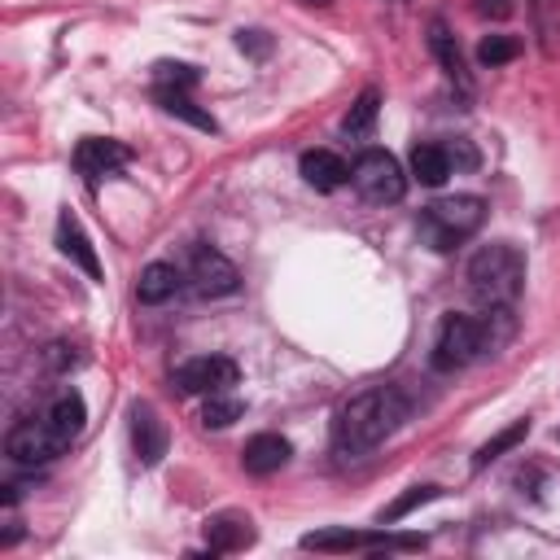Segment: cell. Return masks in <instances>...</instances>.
I'll use <instances>...</instances> for the list:
<instances>
[{
  "instance_id": "obj_1",
  "label": "cell",
  "mask_w": 560,
  "mask_h": 560,
  "mask_svg": "<svg viewBox=\"0 0 560 560\" xmlns=\"http://www.w3.org/2000/svg\"><path fill=\"white\" fill-rule=\"evenodd\" d=\"M402 420H407V398L394 385H376L368 394H354L337 411V424H332L337 455H363V451L381 446Z\"/></svg>"
},
{
  "instance_id": "obj_2",
  "label": "cell",
  "mask_w": 560,
  "mask_h": 560,
  "mask_svg": "<svg viewBox=\"0 0 560 560\" xmlns=\"http://www.w3.org/2000/svg\"><path fill=\"white\" fill-rule=\"evenodd\" d=\"M503 311H512V306H490L481 319H472V315H442L429 363H433L438 372H459V368H468L472 359L499 350V346L512 337V328H499V332H494V324H499Z\"/></svg>"
},
{
  "instance_id": "obj_3",
  "label": "cell",
  "mask_w": 560,
  "mask_h": 560,
  "mask_svg": "<svg viewBox=\"0 0 560 560\" xmlns=\"http://www.w3.org/2000/svg\"><path fill=\"white\" fill-rule=\"evenodd\" d=\"M525 289V254L512 241H490L468 262V293L477 306H512Z\"/></svg>"
},
{
  "instance_id": "obj_4",
  "label": "cell",
  "mask_w": 560,
  "mask_h": 560,
  "mask_svg": "<svg viewBox=\"0 0 560 560\" xmlns=\"http://www.w3.org/2000/svg\"><path fill=\"white\" fill-rule=\"evenodd\" d=\"M486 223V201L472 192H455V197H438L433 206H424L420 214V241L438 254L464 245L477 228Z\"/></svg>"
},
{
  "instance_id": "obj_5",
  "label": "cell",
  "mask_w": 560,
  "mask_h": 560,
  "mask_svg": "<svg viewBox=\"0 0 560 560\" xmlns=\"http://www.w3.org/2000/svg\"><path fill=\"white\" fill-rule=\"evenodd\" d=\"M350 184H354L359 197L372 201V206L402 201V192H407V175H402L398 158L385 153V149H363V153L354 158V166H350Z\"/></svg>"
},
{
  "instance_id": "obj_6",
  "label": "cell",
  "mask_w": 560,
  "mask_h": 560,
  "mask_svg": "<svg viewBox=\"0 0 560 560\" xmlns=\"http://www.w3.org/2000/svg\"><path fill=\"white\" fill-rule=\"evenodd\" d=\"M184 284L197 298H228L241 289V271L214 249V245H192L184 258Z\"/></svg>"
},
{
  "instance_id": "obj_7",
  "label": "cell",
  "mask_w": 560,
  "mask_h": 560,
  "mask_svg": "<svg viewBox=\"0 0 560 560\" xmlns=\"http://www.w3.org/2000/svg\"><path fill=\"white\" fill-rule=\"evenodd\" d=\"M306 551H407V547H424V538L416 534H359V529H315L302 534Z\"/></svg>"
},
{
  "instance_id": "obj_8",
  "label": "cell",
  "mask_w": 560,
  "mask_h": 560,
  "mask_svg": "<svg viewBox=\"0 0 560 560\" xmlns=\"http://www.w3.org/2000/svg\"><path fill=\"white\" fill-rule=\"evenodd\" d=\"M236 376L241 372L228 354H197V359H188L171 372V385L179 394H223V389L236 385Z\"/></svg>"
},
{
  "instance_id": "obj_9",
  "label": "cell",
  "mask_w": 560,
  "mask_h": 560,
  "mask_svg": "<svg viewBox=\"0 0 560 560\" xmlns=\"http://www.w3.org/2000/svg\"><path fill=\"white\" fill-rule=\"evenodd\" d=\"M61 451H66V446H61L57 433L44 424V416H31V420L13 424L9 438H4V455H9L13 464H26V468L48 464V459H57Z\"/></svg>"
},
{
  "instance_id": "obj_10",
  "label": "cell",
  "mask_w": 560,
  "mask_h": 560,
  "mask_svg": "<svg viewBox=\"0 0 560 560\" xmlns=\"http://www.w3.org/2000/svg\"><path fill=\"white\" fill-rule=\"evenodd\" d=\"M127 162H131V149H127L122 140H101V136H88V140H79V149H74V166H79L88 179L114 175V171H122Z\"/></svg>"
},
{
  "instance_id": "obj_11",
  "label": "cell",
  "mask_w": 560,
  "mask_h": 560,
  "mask_svg": "<svg viewBox=\"0 0 560 560\" xmlns=\"http://www.w3.org/2000/svg\"><path fill=\"white\" fill-rule=\"evenodd\" d=\"M166 442H171V433H166L162 416L149 402H136L131 407V451H136V459L140 464H158L166 455Z\"/></svg>"
},
{
  "instance_id": "obj_12",
  "label": "cell",
  "mask_w": 560,
  "mask_h": 560,
  "mask_svg": "<svg viewBox=\"0 0 560 560\" xmlns=\"http://www.w3.org/2000/svg\"><path fill=\"white\" fill-rule=\"evenodd\" d=\"M57 249H61L74 267H83V276H88V280H96V284H101V258H96V245L88 241V232L79 228V219H74L70 210L57 219Z\"/></svg>"
},
{
  "instance_id": "obj_13",
  "label": "cell",
  "mask_w": 560,
  "mask_h": 560,
  "mask_svg": "<svg viewBox=\"0 0 560 560\" xmlns=\"http://www.w3.org/2000/svg\"><path fill=\"white\" fill-rule=\"evenodd\" d=\"M289 455H293L289 438H280V433H254V438L245 442V451H241V464H245V472L267 477V472L284 468V464H289Z\"/></svg>"
},
{
  "instance_id": "obj_14",
  "label": "cell",
  "mask_w": 560,
  "mask_h": 560,
  "mask_svg": "<svg viewBox=\"0 0 560 560\" xmlns=\"http://www.w3.org/2000/svg\"><path fill=\"white\" fill-rule=\"evenodd\" d=\"M179 289H184V267H175V262H149V267L140 271V280H136V302L162 306V302H171Z\"/></svg>"
},
{
  "instance_id": "obj_15",
  "label": "cell",
  "mask_w": 560,
  "mask_h": 560,
  "mask_svg": "<svg viewBox=\"0 0 560 560\" xmlns=\"http://www.w3.org/2000/svg\"><path fill=\"white\" fill-rule=\"evenodd\" d=\"M39 416H44V424L57 433V442L70 446V442L83 433V416H88V411H83V398H79L74 389H61V394H52V402H48Z\"/></svg>"
},
{
  "instance_id": "obj_16",
  "label": "cell",
  "mask_w": 560,
  "mask_h": 560,
  "mask_svg": "<svg viewBox=\"0 0 560 560\" xmlns=\"http://www.w3.org/2000/svg\"><path fill=\"white\" fill-rule=\"evenodd\" d=\"M206 542H210V556H228V551H245L254 542V525L249 516H236V512H219L206 521Z\"/></svg>"
},
{
  "instance_id": "obj_17",
  "label": "cell",
  "mask_w": 560,
  "mask_h": 560,
  "mask_svg": "<svg viewBox=\"0 0 560 560\" xmlns=\"http://www.w3.org/2000/svg\"><path fill=\"white\" fill-rule=\"evenodd\" d=\"M302 179L315 188V192H337L346 179H350V166L337 158V153H328V149H311V153H302Z\"/></svg>"
},
{
  "instance_id": "obj_18",
  "label": "cell",
  "mask_w": 560,
  "mask_h": 560,
  "mask_svg": "<svg viewBox=\"0 0 560 560\" xmlns=\"http://www.w3.org/2000/svg\"><path fill=\"white\" fill-rule=\"evenodd\" d=\"M525 4H529V26H534L542 57H556L560 52V0H525Z\"/></svg>"
},
{
  "instance_id": "obj_19",
  "label": "cell",
  "mask_w": 560,
  "mask_h": 560,
  "mask_svg": "<svg viewBox=\"0 0 560 560\" xmlns=\"http://www.w3.org/2000/svg\"><path fill=\"white\" fill-rule=\"evenodd\" d=\"M429 48H433V57L442 61L446 79H451V83H459V92H468V74H464V57H459V44H455V35H451L442 22H433V26H429Z\"/></svg>"
},
{
  "instance_id": "obj_20",
  "label": "cell",
  "mask_w": 560,
  "mask_h": 560,
  "mask_svg": "<svg viewBox=\"0 0 560 560\" xmlns=\"http://www.w3.org/2000/svg\"><path fill=\"white\" fill-rule=\"evenodd\" d=\"M411 175H416L420 184H429V188L446 184V175H451V153H446V144H416V149H411Z\"/></svg>"
},
{
  "instance_id": "obj_21",
  "label": "cell",
  "mask_w": 560,
  "mask_h": 560,
  "mask_svg": "<svg viewBox=\"0 0 560 560\" xmlns=\"http://www.w3.org/2000/svg\"><path fill=\"white\" fill-rule=\"evenodd\" d=\"M158 96V105L166 109V114H175V118H184V122H192L197 131H219V122L206 114V109H197V101L184 92V88H158L153 92Z\"/></svg>"
},
{
  "instance_id": "obj_22",
  "label": "cell",
  "mask_w": 560,
  "mask_h": 560,
  "mask_svg": "<svg viewBox=\"0 0 560 560\" xmlns=\"http://www.w3.org/2000/svg\"><path fill=\"white\" fill-rule=\"evenodd\" d=\"M245 416V402L236 398V394H206V407H201V424L206 429H228V424H236Z\"/></svg>"
},
{
  "instance_id": "obj_23",
  "label": "cell",
  "mask_w": 560,
  "mask_h": 560,
  "mask_svg": "<svg viewBox=\"0 0 560 560\" xmlns=\"http://www.w3.org/2000/svg\"><path fill=\"white\" fill-rule=\"evenodd\" d=\"M525 433H529V420H516V424H508V429H499L490 442H481V451L472 455V468H486L490 459H499L503 451H512L516 442H525Z\"/></svg>"
},
{
  "instance_id": "obj_24",
  "label": "cell",
  "mask_w": 560,
  "mask_h": 560,
  "mask_svg": "<svg viewBox=\"0 0 560 560\" xmlns=\"http://www.w3.org/2000/svg\"><path fill=\"white\" fill-rule=\"evenodd\" d=\"M376 109H381V92H376V88H368V92L350 105V114L341 118L346 136H368V131H372V122H376Z\"/></svg>"
},
{
  "instance_id": "obj_25",
  "label": "cell",
  "mask_w": 560,
  "mask_h": 560,
  "mask_svg": "<svg viewBox=\"0 0 560 560\" xmlns=\"http://www.w3.org/2000/svg\"><path fill=\"white\" fill-rule=\"evenodd\" d=\"M438 494H442L438 486H411L407 494H398V499H394V503H389V508L381 512V525H394V521H402L407 512H416V508H424V503H433Z\"/></svg>"
},
{
  "instance_id": "obj_26",
  "label": "cell",
  "mask_w": 560,
  "mask_h": 560,
  "mask_svg": "<svg viewBox=\"0 0 560 560\" xmlns=\"http://www.w3.org/2000/svg\"><path fill=\"white\" fill-rule=\"evenodd\" d=\"M521 52V39L516 35H486L481 44H477V61L481 66H503V61H512Z\"/></svg>"
},
{
  "instance_id": "obj_27",
  "label": "cell",
  "mask_w": 560,
  "mask_h": 560,
  "mask_svg": "<svg viewBox=\"0 0 560 560\" xmlns=\"http://www.w3.org/2000/svg\"><path fill=\"white\" fill-rule=\"evenodd\" d=\"M153 83H158V88H184V92H188V88L197 83V70L184 66V61H158V66H153Z\"/></svg>"
},
{
  "instance_id": "obj_28",
  "label": "cell",
  "mask_w": 560,
  "mask_h": 560,
  "mask_svg": "<svg viewBox=\"0 0 560 560\" xmlns=\"http://www.w3.org/2000/svg\"><path fill=\"white\" fill-rule=\"evenodd\" d=\"M481 13H494V18H503V13H512V0H481Z\"/></svg>"
},
{
  "instance_id": "obj_29",
  "label": "cell",
  "mask_w": 560,
  "mask_h": 560,
  "mask_svg": "<svg viewBox=\"0 0 560 560\" xmlns=\"http://www.w3.org/2000/svg\"><path fill=\"white\" fill-rule=\"evenodd\" d=\"M306 4H328V0H306Z\"/></svg>"
}]
</instances>
